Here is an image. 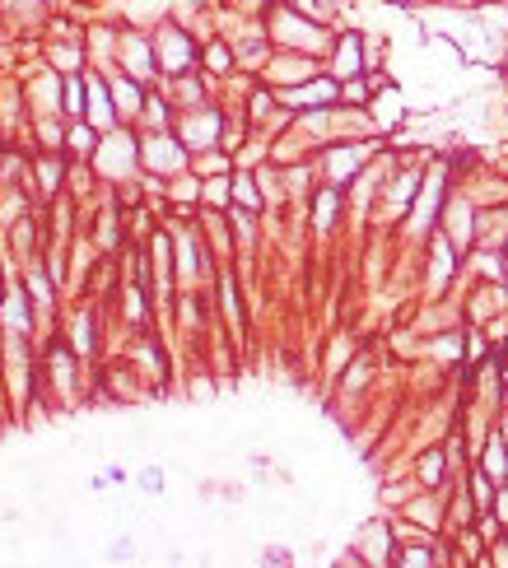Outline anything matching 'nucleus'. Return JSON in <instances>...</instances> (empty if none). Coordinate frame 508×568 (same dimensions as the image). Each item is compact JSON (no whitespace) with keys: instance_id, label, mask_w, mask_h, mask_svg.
I'll return each mask as SVG.
<instances>
[{"instance_id":"nucleus-5","label":"nucleus","mask_w":508,"mask_h":568,"mask_svg":"<svg viewBox=\"0 0 508 568\" xmlns=\"http://www.w3.org/2000/svg\"><path fill=\"white\" fill-rule=\"evenodd\" d=\"M70 149H79V154L93 149V131H89V126H75V131H70Z\"/></svg>"},{"instance_id":"nucleus-8","label":"nucleus","mask_w":508,"mask_h":568,"mask_svg":"<svg viewBox=\"0 0 508 568\" xmlns=\"http://www.w3.org/2000/svg\"><path fill=\"white\" fill-rule=\"evenodd\" d=\"M406 568H429V550H410V555H406Z\"/></svg>"},{"instance_id":"nucleus-1","label":"nucleus","mask_w":508,"mask_h":568,"mask_svg":"<svg viewBox=\"0 0 508 568\" xmlns=\"http://www.w3.org/2000/svg\"><path fill=\"white\" fill-rule=\"evenodd\" d=\"M336 98V84L331 79H317V84H304V89H289L284 93V103H294V108H322V103Z\"/></svg>"},{"instance_id":"nucleus-6","label":"nucleus","mask_w":508,"mask_h":568,"mask_svg":"<svg viewBox=\"0 0 508 568\" xmlns=\"http://www.w3.org/2000/svg\"><path fill=\"white\" fill-rule=\"evenodd\" d=\"M66 108L84 112V84H66Z\"/></svg>"},{"instance_id":"nucleus-3","label":"nucleus","mask_w":508,"mask_h":568,"mask_svg":"<svg viewBox=\"0 0 508 568\" xmlns=\"http://www.w3.org/2000/svg\"><path fill=\"white\" fill-rule=\"evenodd\" d=\"M336 70H340V75H354V70H359V37H345V42H340Z\"/></svg>"},{"instance_id":"nucleus-7","label":"nucleus","mask_w":508,"mask_h":568,"mask_svg":"<svg viewBox=\"0 0 508 568\" xmlns=\"http://www.w3.org/2000/svg\"><path fill=\"white\" fill-rule=\"evenodd\" d=\"M420 475H425V485H434V480H439V457H425V466H420Z\"/></svg>"},{"instance_id":"nucleus-4","label":"nucleus","mask_w":508,"mask_h":568,"mask_svg":"<svg viewBox=\"0 0 508 568\" xmlns=\"http://www.w3.org/2000/svg\"><path fill=\"white\" fill-rule=\"evenodd\" d=\"M485 475H495V480L508 475V461H504V452H499V447H490V452H485Z\"/></svg>"},{"instance_id":"nucleus-2","label":"nucleus","mask_w":508,"mask_h":568,"mask_svg":"<svg viewBox=\"0 0 508 568\" xmlns=\"http://www.w3.org/2000/svg\"><path fill=\"white\" fill-rule=\"evenodd\" d=\"M149 163H158V168H168V173H178V168H182V149H173L163 135H154V145H149Z\"/></svg>"}]
</instances>
